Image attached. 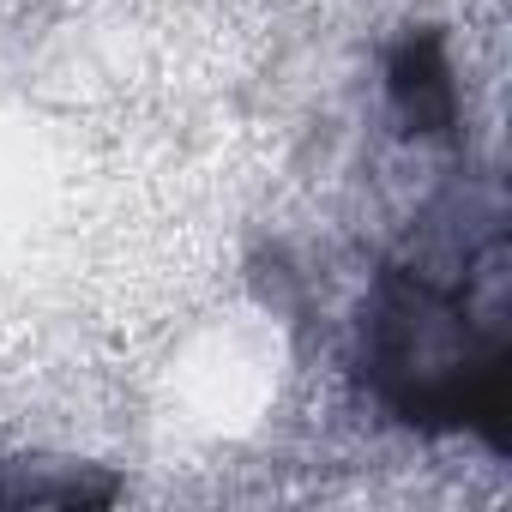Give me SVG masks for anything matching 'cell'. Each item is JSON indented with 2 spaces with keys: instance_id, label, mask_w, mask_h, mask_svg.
<instances>
[{
  "instance_id": "cell-1",
  "label": "cell",
  "mask_w": 512,
  "mask_h": 512,
  "mask_svg": "<svg viewBox=\"0 0 512 512\" xmlns=\"http://www.w3.org/2000/svg\"><path fill=\"white\" fill-rule=\"evenodd\" d=\"M500 235L446 278L422 260H386L362 302L356 374L368 398L416 434H476L512 452V338L500 308Z\"/></svg>"
},
{
  "instance_id": "cell-2",
  "label": "cell",
  "mask_w": 512,
  "mask_h": 512,
  "mask_svg": "<svg viewBox=\"0 0 512 512\" xmlns=\"http://www.w3.org/2000/svg\"><path fill=\"white\" fill-rule=\"evenodd\" d=\"M386 103L410 139H452L458 133V79L446 61V31L410 25L386 49Z\"/></svg>"
},
{
  "instance_id": "cell-3",
  "label": "cell",
  "mask_w": 512,
  "mask_h": 512,
  "mask_svg": "<svg viewBox=\"0 0 512 512\" xmlns=\"http://www.w3.org/2000/svg\"><path fill=\"white\" fill-rule=\"evenodd\" d=\"M121 482L73 458H0V506H109Z\"/></svg>"
}]
</instances>
